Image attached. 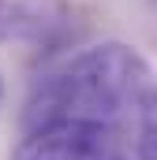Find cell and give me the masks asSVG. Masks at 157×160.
<instances>
[{"mask_svg": "<svg viewBox=\"0 0 157 160\" xmlns=\"http://www.w3.org/2000/svg\"><path fill=\"white\" fill-rule=\"evenodd\" d=\"M154 89V71L135 45L101 41L82 48L49 75H41L23 123L30 119H86L120 130H138L142 104Z\"/></svg>", "mask_w": 157, "mask_h": 160, "instance_id": "1", "label": "cell"}, {"mask_svg": "<svg viewBox=\"0 0 157 160\" xmlns=\"http://www.w3.org/2000/svg\"><path fill=\"white\" fill-rule=\"evenodd\" d=\"M131 130L86 119H30L11 160H131Z\"/></svg>", "mask_w": 157, "mask_h": 160, "instance_id": "2", "label": "cell"}, {"mask_svg": "<svg viewBox=\"0 0 157 160\" xmlns=\"http://www.w3.org/2000/svg\"><path fill=\"white\" fill-rule=\"evenodd\" d=\"M135 160H157V86L150 89L142 116H138V130H135Z\"/></svg>", "mask_w": 157, "mask_h": 160, "instance_id": "3", "label": "cell"}, {"mask_svg": "<svg viewBox=\"0 0 157 160\" xmlns=\"http://www.w3.org/2000/svg\"><path fill=\"white\" fill-rule=\"evenodd\" d=\"M0 41H19V0H0Z\"/></svg>", "mask_w": 157, "mask_h": 160, "instance_id": "4", "label": "cell"}, {"mask_svg": "<svg viewBox=\"0 0 157 160\" xmlns=\"http://www.w3.org/2000/svg\"><path fill=\"white\" fill-rule=\"evenodd\" d=\"M0 97H4V78H0Z\"/></svg>", "mask_w": 157, "mask_h": 160, "instance_id": "5", "label": "cell"}, {"mask_svg": "<svg viewBox=\"0 0 157 160\" xmlns=\"http://www.w3.org/2000/svg\"><path fill=\"white\" fill-rule=\"evenodd\" d=\"M150 4H154V8H157V0H150Z\"/></svg>", "mask_w": 157, "mask_h": 160, "instance_id": "6", "label": "cell"}]
</instances>
